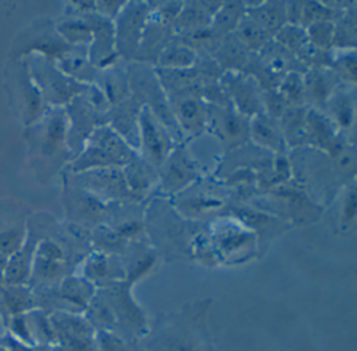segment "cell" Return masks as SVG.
<instances>
[{"mask_svg": "<svg viewBox=\"0 0 357 351\" xmlns=\"http://www.w3.org/2000/svg\"><path fill=\"white\" fill-rule=\"evenodd\" d=\"M35 298L26 285H7L0 290V307L6 320L34 311Z\"/></svg>", "mask_w": 357, "mask_h": 351, "instance_id": "277c9868", "label": "cell"}, {"mask_svg": "<svg viewBox=\"0 0 357 351\" xmlns=\"http://www.w3.org/2000/svg\"><path fill=\"white\" fill-rule=\"evenodd\" d=\"M59 298L73 308L86 311L95 298L96 285L84 276H70L62 280L59 287Z\"/></svg>", "mask_w": 357, "mask_h": 351, "instance_id": "7a4b0ae2", "label": "cell"}, {"mask_svg": "<svg viewBox=\"0 0 357 351\" xmlns=\"http://www.w3.org/2000/svg\"><path fill=\"white\" fill-rule=\"evenodd\" d=\"M62 133H63V125H62V123L59 120L54 121L51 129H50V142L52 144L57 143L60 137H61Z\"/></svg>", "mask_w": 357, "mask_h": 351, "instance_id": "9c48e42d", "label": "cell"}, {"mask_svg": "<svg viewBox=\"0 0 357 351\" xmlns=\"http://www.w3.org/2000/svg\"><path fill=\"white\" fill-rule=\"evenodd\" d=\"M0 351H8L7 349H6V347H3V345L0 344Z\"/></svg>", "mask_w": 357, "mask_h": 351, "instance_id": "30bf717a", "label": "cell"}, {"mask_svg": "<svg viewBox=\"0 0 357 351\" xmlns=\"http://www.w3.org/2000/svg\"><path fill=\"white\" fill-rule=\"evenodd\" d=\"M47 315L51 351H98V331L85 315L68 311Z\"/></svg>", "mask_w": 357, "mask_h": 351, "instance_id": "6da1fadb", "label": "cell"}, {"mask_svg": "<svg viewBox=\"0 0 357 351\" xmlns=\"http://www.w3.org/2000/svg\"><path fill=\"white\" fill-rule=\"evenodd\" d=\"M35 256L39 258L47 259V260L59 261L66 262V254L64 251L53 242L45 241L39 246L35 251Z\"/></svg>", "mask_w": 357, "mask_h": 351, "instance_id": "ba28073f", "label": "cell"}, {"mask_svg": "<svg viewBox=\"0 0 357 351\" xmlns=\"http://www.w3.org/2000/svg\"><path fill=\"white\" fill-rule=\"evenodd\" d=\"M0 344L6 347L8 351H51V347L49 345L26 344L12 336L8 331L3 338H0Z\"/></svg>", "mask_w": 357, "mask_h": 351, "instance_id": "52a82bcc", "label": "cell"}, {"mask_svg": "<svg viewBox=\"0 0 357 351\" xmlns=\"http://www.w3.org/2000/svg\"><path fill=\"white\" fill-rule=\"evenodd\" d=\"M35 248L26 246L9 257L3 274V282L6 285H26L32 277L34 264Z\"/></svg>", "mask_w": 357, "mask_h": 351, "instance_id": "3957f363", "label": "cell"}, {"mask_svg": "<svg viewBox=\"0 0 357 351\" xmlns=\"http://www.w3.org/2000/svg\"><path fill=\"white\" fill-rule=\"evenodd\" d=\"M66 271V262L47 260L35 256L33 264L32 277L43 282H55L63 276Z\"/></svg>", "mask_w": 357, "mask_h": 351, "instance_id": "8992f818", "label": "cell"}, {"mask_svg": "<svg viewBox=\"0 0 357 351\" xmlns=\"http://www.w3.org/2000/svg\"><path fill=\"white\" fill-rule=\"evenodd\" d=\"M114 265L112 261L104 255H95L87 259L84 264V276L91 283L97 285L98 283L110 279L114 274Z\"/></svg>", "mask_w": 357, "mask_h": 351, "instance_id": "5b68a950", "label": "cell"}]
</instances>
